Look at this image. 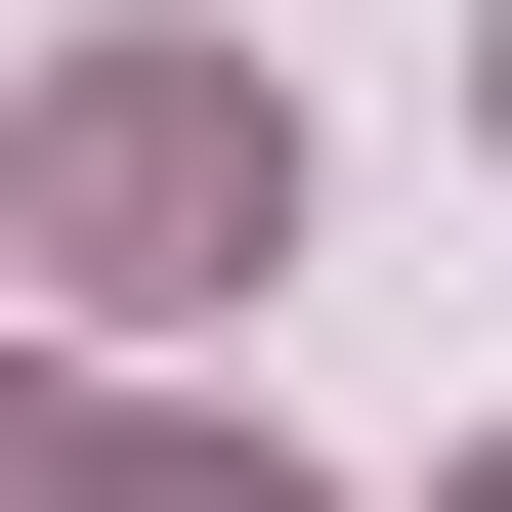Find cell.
<instances>
[{
  "instance_id": "obj_1",
  "label": "cell",
  "mask_w": 512,
  "mask_h": 512,
  "mask_svg": "<svg viewBox=\"0 0 512 512\" xmlns=\"http://www.w3.org/2000/svg\"><path fill=\"white\" fill-rule=\"evenodd\" d=\"M0 214H43V299H256L299 256V86L256 43H86V86L0 128Z\"/></svg>"
},
{
  "instance_id": "obj_3",
  "label": "cell",
  "mask_w": 512,
  "mask_h": 512,
  "mask_svg": "<svg viewBox=\"0 0 512 512\" xmlns=\"http://www.w3.org/2000/svg\"><path fill=\"white\" fill-rule=\"evenodd\" d=\"M470 86H512V43H470Z\"/></svg>"
},
{
  "instance_id": "obj_2",
  "label": "cell",
  "mask_w": 512,
  "mask_h": 512,
  "mask_svg": "<svg viewBox=\"0 0 512 512\" xmlns=\"http://www.w3.org/2000/svg\"><path fill=\"white\" fill-rule=\"evenodd\" d=\"M427 512H512V470H427Z\"/></svg>"
}]
</instances>
